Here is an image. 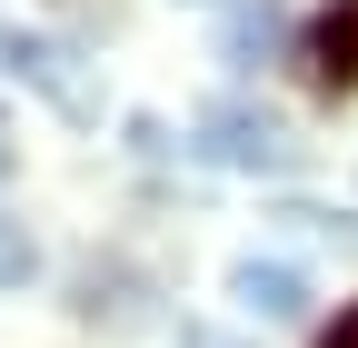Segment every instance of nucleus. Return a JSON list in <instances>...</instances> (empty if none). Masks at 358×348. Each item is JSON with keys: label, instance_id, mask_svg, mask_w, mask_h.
<instances>
[{"label": "nucleus", "instance_id": "f257e3e1", "mask_svg": "<svg viewBox=\"0 0 358 348\" xmlns=\"http://www.w3.org/2000/svg\"><path fill=\"white\" fill-rule=\"evenodd\" d=\"M189 150H199L209 169H249V180H289V169L308 159V140H299L279 110H259V100H209Z\"/></svg>", "mask_w": 358, "mask_h": 348}, {"label": "nucleus", "instance_id": "f03ea898", "mask_svg": "<svg viewBox=\"0 0 358 348\" xmlns=\"http://www.w3.org/2000/svg\"><path fill=\"white\" fill-rule=\"evenodd\" d=\"M0 70L20 80V90H40L60 119H80V129L100 119V70H90L60 30H20V20H0Z\"/></svg>", "mask_w": 358, "mask_h": 348}, {"label": "nucleus", "instance_id": "7ed1b4c3", "mask_svg": "<svg viewBox=\"0 0 358 348\" xmlns=\"http://www.w3.org/2000/svg\"><path fill=\"white\" fill-rule=\"evenodd\" d=\"M308 80H319L329 100L358 90V0H329L319 20H308Z\"/></svg>", "mask_w": 358, "mask_h": 348}, {"label": "nucleus", "instance_id": "20e7f679", "mask_svg": "<svg viewBox=\"0 0 358 348\" xmlns=\"http://www.w3.org/2000/svg\"><path fill=\"white\" fill-rule=\"evenodd\" d=\"M229 298H239L249 319H299L308 309V279L289 269V259H239V269H229Z\"/></svg>", "mask_w": 358, "mask_h": 348}, {"label": "nucleus", "instance_id": "39448f33", "mask_svg": "<svg viewBox=\"0 0 358 348\" xmlns=\"http://www.w3.org/2000/svg\"><path fill=\"white\" fill-rule=\"evenodd\" d=\"M268 50H279V10H268V0H249V10L229 20V60H239V70H259Z\"/></svg>", "mask_w": 358, "mask_h": 348}, {"label": "nucleus", "instance_id": "423d86ee", "mask_svg": "<svg viewBox=\"0 0 358 348\" xmlns=\"http://www.w3.org/2000/svg\"><path fill=\"white\" fill-rule=\"evenodd\" d=\"M279 219H289L299 239H319V249H338V259H358V219H338V209H279Z\"/></svg>", "mask_w": 358, "mask_h": 348}, {"label": "nucleus", "instance_id": "0eeeda50", "mask_svg": "<svg viewBox=\"0 0 358 348\" xmlns=\"http://www.w3.org/2000/svg\"><path fill=\"white\" fill-rule=\"evenodd\" d=\"M30 269H40V249H30V229L10 219V209H0V289H20Z\"/></svg>", "mask_w": 358, "mask_h": 348}, {"label": "nucleus", "instance_id": "6e6552de", "mask_svg": "<svg viewBox=\"0 0 358 348\" xmlns=\"http://www.w3.org/2000/svg\"><path fill=\"white\" fill-rule=\"evenodd\" d=\"M319 348H358V309H338V328H329Z\"/></svg>", "mask_w": 358, "mask_h": 348}, {"label": "nucleus", "instance_id": "1a4fd4ad", "mask_svg": "<svg viewBox=\"0 0 358 348\" xmlns=\"http://www.w3.org/2000/svg\"><path fill=\"white\" fill-rule=\"evenodd\" d=\"M179 348H239V338H219V328H179Z\"/></svg>", "mask_w": 358, "mask_h": 348}, {"label": "nucleus", "instance_id": "9d476101", "mask_svg": "<svg viewBox=\"0 0 358 348\" xmlns=\"http://www.w3.org/2000/svg\"><path fill=\"white\" fill-rule=\"evenodd\" d=\"M0 169H10V119H0Z\"/></svg>", "mask_w": 358, "mask_h": 348}]
</instances>
